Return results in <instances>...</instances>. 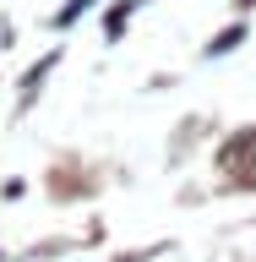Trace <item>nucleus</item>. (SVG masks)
<instances>
[{"label":"nucleus","instance_id":"nucleus-1","mask_svg":"<svg viewBox=\"0 0 256 262\" xmlns=\"http://www.w3.org/2000/svg\"><path fill=\"white\" fill-rule=\"evenodd\" d=\"M240 38H245V28H240V22H235V28H224V33H218V38H213V44H207V55H229V49L240 44Z\"/></svg>","mask_w":256,"mask_h":262}]
</instances>
